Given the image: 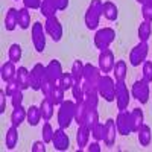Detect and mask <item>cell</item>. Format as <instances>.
Here are the masks:
<instances>
[{
    "instance_id": "obj_1",
    "label": "cell",
    "mask_w": 152,
    "mask_h": 152,
    "mask_svg": "<svg viewBox=\"0 0 152 152\" xmlns=\"http://www.w3.org/2000/svg\"><path fill=\"white\" fill-rule=\"evenodd\" d=\"M102 6H104L102 0H91V3L88 5L84 20H85V26L90 31L97 29L100 23V17H102Z\"/></svg>"
},
{
    "instance_id": "obj_2",
    "label": "cell",
    "mask_w": 152,
    "mask_h": 152,
    "mask_svg": "<svg viewBox=\"0 0 152 152\" xmlns=\"http://www.w3.org/2000/svg\"><path fill=\"white\" fill-rule=\"evenodd\" d=\"M75 108H76V102L75 100H64L58 110V125L59 128L67 129L72 125V122H75Z\"/></svg>"
},
{
    "instance_id": "obj_3",
    "label": "cell",
    "mask_w": 152,
    "mask_h": 152,
    "mask_svg": "<svg viewBox=\"0 0 152 152\" xmlns=\"http://www.w3.org/2000/svg\"><path fill=\"white\" fill-rule=\"evenodd\" d=\"M97 93H99L100 97H104L107 102L116 100V81L108 75H102L99 79Z\"/></svg>"
},
{
    "instance_id": "obj_4",
    "label": "cell",
    "mask_w": 152,
    "mask_h": 152,
    "mask_svg": "<svg viewBox=\"0 0 152 152\" xmlns=\"http://www.w3.org/2000/svg\"><path fill=\"white\" fill-rule=\"evenodd\" d=\"M114 40H116V31L113 28H104V29H99L94 35V46L99 50H105L108 49Z\"/></svg>"
},
{
    "instance_id": "obj_5",
    "label": "cell",
    "mask_w": 152,
    "mask_h": 152,
    "mask_svg": "<svg viewBox=\"0 0 152 152\" xmlns=\"http://www.w3.org/2000/svg\"><path fill=\"white\" fill-rule=\"evenodd\" d=\"M31 35H32V44H34L35 50L41 53L46 49V29H44V24H41L40 21L34 23L32 28H31Z\"/></svg>"
},
{
    "instance_id": "obj_6",
    "label": "cell",
    "mask_w": 152,
    "mask_h": 152,
    "mask_svg": "<svg viewBox=\"0 0 152 152\" xmlns=\"http://www.w3.org/2000/svg\"><path fill=\"white\" fill-rule=\"evenodd\" d=\"M149 93H151V90H149V82H146L143 78L138 79V81H135V82L132 84L131 96H132L135 100H138V102H140L142 105L148 104V100H149Z\"/></svg>"
},
{
    "instance_id": "obj_7",
    "label": "cell",
    "mask_w": 152,
    "mask_h": 152,
    "mask_svg": "<svg viewBox=\"0 0 152 152\" xmlns=\"http://www.w3.org/2000/svg\"><path fill=\"white\" fill-rule=\"evenodd\" d=\"M148 52H149V46L148 41H140L129 53V64L132 67H138L140 64L146 61L148 58Z\"/></svg>"
},
{
    "instance_id": "obj_8",
    "label": "cell",
    "mask_w": 152,
    "mask_h": 152,
    "mask_svg": "<svg viewBox=\"0 0 152 152\" xmlns=\"http://www.w3.org/2000/svg\"><path fill=\"white\" fill-rule=\"evenodd\" d=\"M129 100H131V91L128 90L125 81L116 82V104H117L119 111H123L128 108Z\"/></svg>"
},
{
    "instance_id": "obj_9",
    "label": "cell",
    "mask_w": 152,
    "mask_h": 152,
    "mask_svg": "<svg viewBox=\"0 0 152 152\" xmlns=\"http://www.w3.org/2000/svg\"><path fill=\"white\" fill-rule=\"evenodd\" d=\"M44 78H46V66H43V64L38 62V64H35L32 67V70L29 72V82H31L32 90L40 91Z\"/></svg>"
},
{
    "instance_id": "obj_10",
    "label": "cell",
    "mask_w": 152,
    "mask_h": 152,
    "mask_svg": "<svg viewBox=\"0 0 152 152\" xmlns=\"http://www.w3.org/2000/svg\"><path fill=\"white\" fill-rule=\"evenodd\" d=\"M44 29H46V34L52 38L55 43L61 41V38H62V24H61V21L58 20L56 15L46 18Z\"/></svg>"
},
{
    "instance_id": "obj_11",
    "label": "cell",
    "mask_w": 152,
    "mask_h": 152,
    "mask_svg": "<svg viewBox=\"0 0 152 152\" xmlns=\"http://www.w3.org/2000/svg\"><path fill=\"white\" fill-rule=\"evenodd\" d=\"M116 128L120 135H129L132 132V126H131V113L126 110L120 111L116 117Z\"/></svg>"
},
{
    "instance_id": "obj_12",
    "label": "cell",
    "mask_w": 152,
    "mask_h": 152,
    "mask_svg": "<svg viewBox=\"0 0 152 152\" xmlns=\"http://www.w3.org/2000/svg\"><path fill=\"white\" fill-rule=\"evenodd\" d=\"M114 64H116V59H114V53L110 49L100 50L99 53V69L102 72V75H107L110 72H113Z\"/></svg>"
},
{
    "instance_id": "obj_13",
    "label": "cell",
    "mask_w": 152,
    "mask_h": 152,
    "mask_svg": "<svg viewBox=\"0 0 152 152\" xmlns=\"http://www.w3.org/2000/svg\"><path fill=\"white\" fill-rule=\"evenodd\" d=\"M52 145L56 151H67L70 148V138H69V134L66 132L64 128L55 129L53 138H52Z\"/></svg>"
},
{
    "instance_id": "obj_14",
    "label": "cell",
    "mask_w": 152,
    "mask_h": 152,
    "mask_svg": "<svg viewBox=\"0 0 152 152\" xmlns=\"http://www.w3.org/2000/svg\"><path fill=\"white\" fill-rule=\"evenodd\" d=\"M62 66H61V62L56 61V59H52L49 62V64L46 66V78L49 81H52V82H58L59 78L62 76Z\"/></svg>"
},
{
    "instance_id": "obj_15",
    "label": "cell",
    "mask_w": 152,
    "mask_h": 152,
    "mask_svg": "<svg viewBox=\"0 0 152 152\" xmlns=\"http://www.w3.org/2000/svg\"><path fill=\"white\" fill-rule=\"evenodd\" d=\"M117 128H116V120L108 119L105 122V135H104V143L107 146H114L116 143V135H117Z\"/></svg>"
},
{
    "instance_id": "obj_16",
    "label": "cell",
    "mask_w": 152,
    "mask_h": 152,
    "mask_svg": "<svg viewBox=\"0 0 152 152\" xmlns=\"http://www.w3.org/2000/svg\"><path fill=\"white\" fill-rule=\"evenodd\" d=\"M90 135L91 131L88 126L85 125H79L78 132H76V143H78V151H82L88 146V142H90Z\"/></svg>"
},
{
    "instance_id": "obj_17",
    "label": "cell",
    "mask_w": 152,
    "mask_h": 152,
    "mask_svg": "<svg viewBox=\"0 0 152 152\" xmlns=\"http://www.w3.org/2000/svg\"><path fill=\"white\" fill-rule=\"evenodd\" d=\"M17 26H18V9L9 8L6 11V15H5V29L12 32Z\"/></svg>"
},
{
    "instance_id": "obj_18",
    "label": "cell",
    "mask_w": 152,
    "mask_h": 152,
    "mask_svg": "<svg viewBox=\"0 0 152 152\" xmlns=\"http://www.w3.org/2000/svg\"><path fill=\"white\" fill-rule=\"evenodd\" d=\"M17 75V69H15V62L12 61H6L5 64L2 66V70H0V76H2L3 82H9L12 79H15Z\"/></svg>"
},
{
    "instance_id": "obj_19",
    "label": "cell",
    "mask_w": 152,
    "mask_h": 152,
    "mask_svg": "<svg viewBox=\"0 0 152 152\" xmlns=\"http://www.w3.org/2000/svg\"><path fill=\"white\" fill-rule=\"evenodd\" d=\"M26 117H28V110L24 108L23 105L14 107V110H12V114H11V123L18 128L23 122H26Z\"/></svg>"
},
{
    "instance_id": "obj_20",
    "label": "cell",
    "mask_w": 152,
    "mask_h": 152,
    "mask_svg": "<svg viewBox=\"0 0 152 152\" xmlns=\"http://www.w3.org/2000/svg\"><path fill=\"white\" fill-rule=\"evenodd\" d=\"M15 81L20 85V88L24 91L31 88V82H29V70L26 67H18L17 69V75H15Z\"/></svg>"
},
{
    "instance_id": "obj_21",
    "label": "cell",
    "mask_w": 152,
    "mask_h": 152,
    "mask_svg": "<svg viewBox=\"0 0 152 152\" xmlns=\"http://www.w3.org/2000/svg\"><path fill=\"white\" fill-rule=\"evenodd\" d=\"M40 110H41V116L44 122H49L53 117V110H55V104L50 100L49 97H44L40 104Z\"/></svg>"
},
{
    "instance_id": "obj_22",
    "label": "cell",
    "mask_w": 152,
    "mask_h": 152,
    "mask_svg": "<svg viewBox=\"0 0 152 152\" xmlns=\"http://www.w3.org/2000/svg\"><path fill=\"white\" fill-rule=\"evenodd\" d=\"M137 134H138V143H140V146L146 148V146L151 145V142H152V129H151L149 125L143 123L142 128L137 131Z\"/></svg>"
},
{
    "instance_id": "obj_23",
    "label": "cell",
    "mask_w": 152,
    "mask_h": 152,
    "mask_svg": "<svg viewBox=\"0 0 152 152\" xmlns=\"http://www.w3.org/2000/svg\"><path fill=\"white\" fill-rule=\"evenodd\" d=\"M145 123V114L140 108H134L131 111V126H132V132H137L142 128V125Z\"/></svg>"
},
{
    "instance_id": "obj_24",
    "label": "cell",
    "mask_w": 152,
    "mask_h": 152,
    "mask_svg": "<svg viewBox=\"0 0 152 152\" xmlns=\"http://www.w3.org/2000/svg\"><path fill=\"white\" fill-rule=\"evenodd\" d=\"M102 15H104L107 20H110V21H116L117 17H119V9H117V6L114 5L113 2H104Z\"/></svg>"
},
{
    "instance_id": "obj_25",
    "label": "cell",
    "mask_w": 152,
    "mask_h": 152,
    "mask_svg": "<svg viewBox=\"0 0 152 152\" xmlns=\"http://www.w3.org/2000/svg\"><path fill=\"white\" fill-rule=\"evenodd\" d=\"M43 116H41V110L40 107L37 105H31L28 108V117H26V122L31 125V126H37L38 123L41 122Z\"/></svg>"
},
{
    "instance_id": "obj_26",
    "label": "cell",
    "mask_w": 152,
    "mask_h": 152,
    "mask_svg": "<svg viewBox=\"0 0 152 152\" xmlns=\"http://www.w3.org/2000/svg\"><path fill=\"white\" fill-rule=\"evenodd\" d=\"M18 143V129L17 126L12 125L11 128L6 131V135H5V145L8 149H14Z\"/></svg>"
},
{
    "instance_id": "obj_27",
    "label": "cell",
    "mask_w": 152,
    "mask_h": 152,
    "mask_svg": "<svg viewBox=\"0 0 152 152\" xmlns=\"http://www.w3.org/2000/svg\"><path fill=\"white\" fill-rule=\"evenodd\" d=\"M88 113V107L85 105V102H76V108H75V122L79 125H84L85 122V116Z\"/></svg>"
},
{
    "instance_id": "obj_28",
    "label": "cell",
    "mask_w": 152,
    "mask_h": 152,
    "mask_svg": "<svg viewBox=\"0 0 152 152\" xmlns=\"http://www.w3.org/2000/svg\"><path fill=\"white\" fill-rule=\"evenodd\" d=\"M126 62L123 59H119L116 61V64H114V69H113V73H114V79L116 82H120V81H125L126 78Z\"/></svg>"
},
{
    "instance_id": "obj_29",
    "label": "cell",
    "mask_w": 152,
    "mask_h": 152,
    "mask_svg": "<svg viewBox=\"0 0 152 152\" xmlns=\"http://www.w3.org/2000/svg\"><path fill=\"white\" fill-rule=\"evenodd\" d=\"M84 67L85 64L81 61V59H76L73 62V66H72V76H73V79L75 82H82V78H84Z\"/></svg>"
},
{
    "instance_id": "obj_30",
    "label": "cell",
    "mask_w": 152,
    "mask_h": 152,
    "mask_svg": "<svg viewBox=\"0 0 152 152\" xmlns=\"http://www.w3.org/2000/svg\"><path fill=\"white\" fill-rule=\"evenodd\" d=\"M31 26V12L28 8L18 9V28L20 29H29Z\"/></svg>"
},
{
    "instance_id": "obj_31",
    "label": "cell",
    "mask_w": 152,
    "mask_h": 152,
    "mask_svg": "<svg viewBox=\"0 0 152 152\" xmlns=\"http://www.w3.org/2000/svg\"><path fill=\"white\" fill-rule=\"evenodd\" d=\"M152 34V24L151 21H142L140 26H138V40L140 41H148L149 37Z\"/></svg>"
},
{
    "instance_id": "obj_32",
    "label": "cell",
    "mask_w": 152,
    "mask_h": 152,
    "mask_svg": "<svg viewBox=\"0 0 152 152\" xmlns=\"http://www.w3.org/2000/svg\"><path fill=\"white\" fill-rule=\"evenodd\" d=\"M40 11H41V14L46 17V18H49V17H53L55 14H56V8H55V5L52 3V0H43L41 2V6H40Z\"/></svg>"
},
{
    "instance_id": "obj_33",
    "label": "cell",
    "mask_w": 152,
    "mask_h": 152,
    "mask_svg": "<svg viewBox=\"0 0 152 152\" xmlns=\"http://www.w3.org/2000/svg\"><path fill=\"white\" fill-rule=\"evenodd\" d=\"M21 53H23L21 46L14 43V44H11V47L8 50V58H9V61H12V62H15V64H17V62L21 59Z\"/></svg>"
},
{
    "instance_id": "obj_34",
    "label": "cell",
    "mask_w": 152,
    "mask_h": 152,
    "mask_svg": "<svg viewBox=\"0 0 152 152\" xmlns=\"http://www.w3.org/2000/svg\"><path fill=\"white\" fill-rule=\"evenodd\" d=\"M73 84H75V79H73L72 73H62V76L59 78V81L56 82V85L61 87V88H64L66 91H67V90H72Z\"/></svg>"
},
{
    "instance_id": "obj_35",
    "label": "cell",
    "mask_w": 152,
    "mask_h": 152,
    "mask_svg": "<svg viewBox=\"0 0 152 152\" xmlns=\"http://www.w3.org/2000/svg\"><path fill=\"white\" fill-rule=\"evenodd\" d=\"M97 122H99V113H97V110L96 108H88V113H87V116H85L84 125L91 129V126H94Z\"/></svg>"
},
{
    "instance_id": "obj_36",
    "label": "cell",
    "mask_w": 152,
    "mask_h": 152,
    "mask_svg": "<svg viewBox=\"0 0 152 152\" xmlns=\"http://www.w3.org/2000/svg\"><path fill=\"white\" fill-rule=\"evenodd\" d=\"M91 137L94 138L96 142H100L104 140V135H105V123H100L97 122L94 126H91Z\"/></svg>"
},
{
    "instance_id": "obj_37",
    "label": "cell",
    "mask_w": 152,
    "mask_h": 152,
    "mask_svg": "<svg viewBox=\"0 0 152 152\" xmlns=\"http://www.w3.org/2000/svg\"><path fill=\"white\" fill-rule=\"evenodd\" d=\"M64 93H66V90L64 88H61V87H55V90H53V93H52V96H50V100H52V102L55 104V105H61L62 102H64Z\"/></svg>"
},
{
    "instance_id": "obj_38",
    "label": "cell",
    "mask_w": 152,
    "mask_h": 152,
    "mask_svg": "<svg viewBox=\"0 0 152 152\" xmlns=\"http://www.w3.org/2000/svg\"><path fill=\"white\" fill-rule=\"evenodd\" d=\"M53 128L52 125H50L49 122H44L43 125V129H41V135H43V142L46 143H52V138H53Z\"/></svg>"
},
{
    "instance_id": "obj_39",
    "label": "cell",
    "mask_w": 152,
    "mask_h": 152,
    "mask_svg": "<svg viewBox=\"0 0 152 152\" xmlns=\"http://www.w3.org/2000/svg\"><path fill=\"white\" fill-rule=\"evenodd\" d=\"M55 87H56V84L55 82H52V81H49L47 78H44V81H43V85H41V93H43V96L44 97H49L50 99V96H52V93H53V90H55Z\"/></svg>"
},
{
    "instance_id": "obj_40",
    "label": "cell",
    "mask_w": 152,
    "mask_h": 152,
    "mask_svg": "<svg viewBox=\"0 0 152 152\" xmlns=\"http://www.w3.org/2000/svg\"><path fill=\"white\" fill-rule=\"evenodd\" d=\"M72 94H73V99L75 102H82L84 100V90H82V85L81 82H75L73 87H72Z\"/></svg>"
},
{
    "instance_id": "obj_41",
    "label": "cell",
    "mask_w": 152,
    "mask_h": 152,
    "mask_svg": "<svg viewBox=\"0 0 152 152\" xmlns=\"http://www.w3.org/2000/svg\"><path fill=\"white\" fill-rule=\"evenodd\" d=\"M84 102L88 108H97L99 104V93H91V94H85L84 96Z\"/></svg>"
},
{
    "instance_id": "obj_42",
    "label": "cell",
    "mask_w": 152,
    "mask_h": 152,
    "mask_svg": "<svg viewBox=\"0 0 152 152\" xmlns=\"http://www.w3.org/2000/svg\"><path fill=\"white\" fill-rule=\"evenodd\" d=\"M143 79L146 82H152V61L143 62Z\"/></svg>"
},
{
    "instance_id": "obj_43",
    "label": "cell",
    "mask_w": 152,
    "mask_h": 152,
    "mask_svg": "<svg viewBox=\"0 0 152 152\" xmlns=\"http://www.w3.org/2000/svg\"><path fill=\"white\" fill-rule=\"evenodd\" d=\"M142 15L146 21L152 23V3L151 2H145L142 5Z\"/></svg>"
},
{
    "instance_id": "obj_44",
    "label": "cell",
    "mask_w": 152,
    "mask_h": 152,
    "mask_svg": "<svg viewBox=\"0 0 152 152\" xmlns=\"http://www.w3.org/2000/svg\"><path fill=\"white\" fill-rule=\"evenodd\" d=\"M17 90H21L20 88V85L17 84V81L15 79H12V81H9V82H6V88H5V93L8 94V97H11L12 94H14Z\"/></svg>"
},
{
    "instance_id": "obj_45",
    "label": "cell",
    "mask_w": 152,
    "mask_h": 152,
    "mask_svg": "<svg viewBox=\"0 0 152 152\" xmlns=\"http://www.w3.org/2000/svg\"><path fill=\"white\" fill-rule=\"evenodd\" d=\"M11 104H12V107H18L23 104V90H17L11 96Z\"/></svg>"
},
{
    "instance_id": "obj_46",
    "label": "cell",
    "mask_w": 152,
    "mask_h": 152,
    "mask_svg": "<svg viewBox=\"0 0 152 152\" xmlns=\"http://www.w3.org/2000/svg\"><path fill=\"white\" fill-rule=\"evenodd\" d=\"M21 2L24 8H28V9H40L43 0H21Z\"/></svg>"
},
{
    "instance_id": "obj_47",
    "label": "cell",
    "mask_w": 152,
    "mask_h": 152,
    "mask_svg": "<svg viewBox=\"0 0 152 152\" xmlns=\"http://www.w3.org/2000/svg\"><path fill=\"white\" fill-rule=\"evenodd\" d=\"M52 3L55 5V8L58 11H64L69 6V0H52Z\"/></svg>"
},
{
    "instance_id": "obj_48",
    "label": "cell",
    "mask_w": 152,
    "mask_h": 152,
    "mask_svg": "<svg viewBox=\"0 0 152 152\" xmlns=\"http://www.w3.org/2000/svg\"><path fill=\"white\" fill-rule=\"evenodd\" d=\"M6 93L5 90H0V114H3L6 110Z\"/></svg>"
},
{
    "instance_id": "obj_49",
    "label": "cell",
    "mask_w": 152,
    "mask_h": 152,
    "mask_svg": "<svg viewBox=\"0 0 152 152\" xmlns=\"http://www.w3.org/2000/svg\"><path fill=\"white\" fill-rule=\"evenodd\" d=\"M32 152H46V142H35L32 145Z\"/></svg>"
},
{
    "instance_id": "obj_50",
    "label": "cell",
    "mask_w": 152,
    "mask_h": 152,
    "mask_svg": "<svg viewBox=\"0 0 152 152\" xmlns=\"http://www.w3.org/2000/svg\"><path fill=\"white\" fill-rule=\"evenodd\" d=\"M87 151L88 152H100V146H99V143L97 142H94V143H88V146H87Z\"/></svg>"
},
{
    "instance_id": "obj_51",
    "label": "cell",
    "mask_w": 152,
    "mask_h": 152,
    "mask_svg": "<svg viewBox=\"0 0 152 152\" xmlns=\"http://www.w3.org/2000/svg\"><path fill=\"white\" fill-rule=\"evenodd\" d=\"M137 2H138V3H140V5H143V3L146 2V0H137Z\"/></svg>"
},
{
    "instance_id": "obj_52",
    "label": "cell",
    "mask_w": 152,
    "mask_h": 152,
    "mask_svg": "<svg viewBox=\"0 0 152 152\" xmlns=\"http://www.w3.org/2000/svg\"><path fill=\"white\" fill-rule=\"evenodd\" d=\"M146 2H151V3H152V0H146Z\"/></svg>"
}]
</instances>
